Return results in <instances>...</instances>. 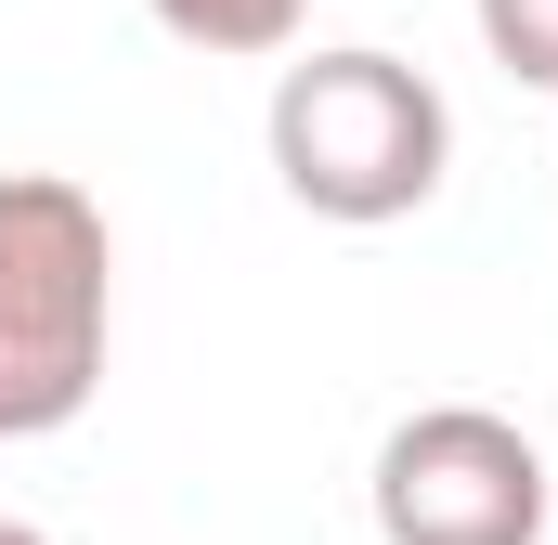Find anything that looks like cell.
Instances as JSON below:
<instances>
[{
    "label": "cell",
    "mask_w": 558,
    "mask_h": 545,
    "mask_svg": "<svg viewBox=\"0 0 558 545\" xmlns=\"http://www.w3.org/2000/svg\"><path fill=\"white\" fill-rule=\"evenodd\" d=\"M481 52H494L507 78L558 92V0H481Z\"/></svg>",
    "instance_id": "5"
},
{
    "label": "cell",
    "mask_w": 558,
    "mask_h": 545,
    "mask_svg": "<svg viewBox=\"0 0 558 545\" xmlns=\"http://www.w3.org/2000/svg\"><path fill=\"white\" fill-rule=\"evenodd\" d=\"M0 545H52V533H26V520H0Z\"/></svg>",
    "instance_id": "6"
},
{
    "label": "cell",
    "mask_w": 558,
    "mask_h": 545,
    "mask_svg": "<svg viewBox=\"0 0 558 545\" xmlns=\"http://www.w3.org/2000/svg\"><path fill=\"white\" fill-rule=\"evenodd\" d=\"M118 351V234L65 169H0V441L78 428Z\"/></svg>",
    "instance_id": "1"
},
{
    "label": "cell",
    "mask_w": 558,
    "mask_h": 545,
    "mask_svg": "<svg viewBox=\"0 0 558 545\" xmlns=\"http://www.w3.org/2000/svg\"><path fill=\"white\" fill-rule=\"evenodd\" d=\"M377 545H546V455L494 403H428L377 441Z\"/></svg>",
    "instance_id": "3"
},
{
    "label": "cell",
    "mask_w": 558,
    "mask_h": 545,
    "mask_svg": "<svg viewBox=\"0 0 558 545\" xmlns=\"http://www.w3.org/2000/svg\"><path fill=\"white\" fill-rule=\"evenodd\" d=\"M182 52H286L312 26V0H143Z\"/></svg>",
    "instance_id": "4"
},
{
    "label": "cell",
    "mask_w": 558,
    "mask_h": 545,
    "mask_svg": "<svg viewBox=\"0 0 558 545\" xmlns=\"http://www.w3.org/2000/svg\"><path fill=\"white\" fill-rule=\"evenodd\" d=\"M274 182L338 221V234H377V221H416L454 169V105L441 78L403 52H312L274 78Z\"/></svg>",
    "instance_id": "2"
}]
</instances>
